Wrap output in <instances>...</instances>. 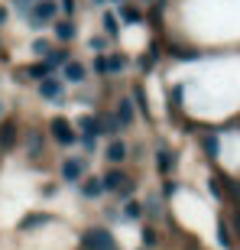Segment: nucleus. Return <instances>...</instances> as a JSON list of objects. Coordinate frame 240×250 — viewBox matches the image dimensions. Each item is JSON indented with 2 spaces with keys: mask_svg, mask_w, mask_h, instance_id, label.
Returning a JSON list of instances; mask_svg holds the SVG:
<instances>
[{
  "mask_svg": "<svg viewBox=\"0 0 240 250\" xmlns=\"http://www.w3.org/2000/svg\"><path fill=\"white\" fill-rule=\"evenodd\" d=\"M81 247L84 250H120L117 237L111 234V228H88L81 234Z\"/></svg>",
  "mask_w": 240,
  "mask_h": 250,
  "instance_id": "nucleus-1",
  "label": "nucleus"
},
{
  "mask_svg": "<svg viewBox=\"0 0 240 250\" xmlns=\"http://www.w3.org/2000/svg\"><path fill=\"white\" fill-rule=\"evenodd\" d=\"M101 179H104V192H117L120 198H130V192H133V179L123 172V166H111Z\"/></svg>",
  "mask_w": 240,
  "mask_h": 250,
  "instance_id": "nucleus-2",
  "label": "nucleus"
},
{
  "mask_svg": "<svg viewBox=\"0 0 240 250\" xmlns=\"http://www.w3.org/2000/svg\"><path fill=\"white\" fill-rule=\"evenodd\" d=\"M52 20H59V3L56 0H36L33 10L26 13V23L33 29H42L46 23H52Z\"/></svg>",
  "mask_w": 240,
  "mask_h": 250,
  "instance_id": "nucleus-3",
  "label": "nucleus"
},
{
  "mask_svg": "<svg viewBox=\"0 0 240 250\" xmlns=\"http://www.w3.org/2000/svg\"><path fill=\"white\" fill-rule=\"evenodd\" d=\"M49 133H52V140H56L59 146H75V143H78V130L72 127L68 117H52Z\"/></svg>",
  "mask_w": 240,
  "mask_h": 250,
  "instance_id": "nucleus-4",
  "label": "nucleus"
},
{
  "mask_svg": "<svg viewBox=\"0 0 240 250\" xmlns=\"http://www.w3.org/2000/svg\"><path fill=\"white\" fill-rule=\"evenodd\" d=\"M62 179L65 182H72V186H78L84 176H88V159L84 156H68V159H62Z\"/></svg>",
  "mask_w": 240,
  "mask_h": 250,
  "instance_id": "nucleus-5",
  "label": "nucleus"
},
{
  "mask_svg": "<svg viewBox=\"0 0 240 250\" xmlns=\"http://www.w3.org/2000/svg\"><path fill=\"white\" fill-rule=\"evenodd\" d=\"M65 88H68V84L62 82V75H46V78L39 82V98H42V101H62Z\"/></svg>",
  "mask_w": 240,
  "mask_h": 250,
  "instance_id": "nucleus-6",
  "label": "nucleus"
},
{
  "mask_svg": "<svg viewBox=\"0 0 240 250\" xmlns=\"http://www.w3.org/2000/svg\"><path fill=\"white\" fill-rule=\"evenodd\" d=\"M123 68H127V59L120 56V52H111V56L101 52V56L94 59V72L98 75H120Z\"/></svg>",
  "mask_w": 240,
  "mask_h": 250,
  "instance_id": "nucleus-7",
  "label": "nucleus"
},
{
  "mask_svg": "<svg viewBox=\"0 0 240 250\" xmlns=\"http://www.w3.org/2000/svg\"><path fill=\"white\" fill-rule=\"evenodd\" d=\"M46 224H52V214H49V211H29V214H23V218L17 221V231L20 234H29V231L46 228Z\"/></svg>",
  "mask_w": 240,
  "mask_h": 250,
  "instance_id": "nucleus-8",
  "label": "nucleus"
},
{
  "mask_svg": "<svg viewBox=\"0 0 240 250\" xmlns=\"http://www.w3.org/2000/svg\"><path fill=\"white\" fill-rule=\"evenodd\" d=\"M78 195H81L84 202L101 198V195H104V179H101V176H84L81 182H78Z\"/></svg>",
  "mask_w": 240,
  "mask_h": 250,
  "instance_id": "nucleus-9",
  "label": "nucleus"
},
{
  "mask_svg": "<svg viewBox=\"0 0 240 250\" xmlns=\"http://www.w3.org/2000/svg\"><path fill=\"white\" fill-rule=\"evenodd\" d=\"M84 78H88V68H84V62H78V59H68V62L62 65V82H65V84H81Z\"/></svg>",
  "mask_w": 240,
  "mask_h": 250,
  "instance_id": "nucleus-10",
  "label": "nucleus"
},
{
  "mask_svg": "<svg viewBox=\"0 0 240 250\" xmlns=\"http://www.w3.org/2000/svg\"><path fill=\"white\" fill-rule=\"evenodd\" d=\"M127 143H123V140L120 137H111L107 140V146H104V159H107V163H111V166H120V163H123V159H127Z\"/></svg>",
  "mask_w": 240,
  "mask_h": 250,
  "instance_id": "nucleus-11",
  "label": "nucleus"
},
{
  "mask_svg": "<svg viewBox=\"0 0 240 250\" xmlns=\"http://www.w3.org/2000/svg\"><path fill=\"white\" fill-rule=\"evenodd\" d=\"M17 140H20V124L13 121V117L0 121V149H13Z\"/></svg>",
  "mask_w": 240,
  "mask_h": 250,
  "instance_id": "nucleus-12",
  "label": "nucleus"
},
{
  "mask_svg": "<svg viewBox=\"0 0 240 250\" xmlns=\"http://www.w3.org/2000/svg\"><path fill=\"white\" fill-rule=\"evenodd\" d=\"M78 137H104L101 117H94V114H84V117H78Z\"/></svg>",
  "mask_w": 240,
  "mask_h": 250,
  "instance_id": "nucleus-13",
  "label": "nucleus"
},
{
  "mask_svg": "<svg viewBox=\"0 0 240 250\" xmlns=\"http://www.w3.org/2000/svg\"><path fill=\"white\" fill-rule=\"evenodd\" d=\"M23 146H26V156L29 159H39L42 156V149H46V137L39 133V130H29V133H23Z\"/></svg>",
  "mask_w": 240,
  "mask_h": 250,
  "instance_id": "nucleus-14",
  "label": "nucleus"
},
{
  "mask_svg": "<svg viewBox=\"0 0 240 250\" xmlns=\"http://www.w3.org/2000/svg\"><path fill=\"white\" fill-rule=\"evenodd\" d=\"M156 169L162 172V176H169V172L176 169V153H172L166 143H159V146H156Z\"/></svg>",
  "mask_w": 240,
  "mask_h": 250,
  "instance_id": "nucleus-15",
  "label": "nucleus"
},
{
  "mask_svg": "<svg viewBox=\"0 0 240 250\" xmlns=\"http://www.w3.org/2000/svg\"><path fill=\"white\" fill-rule=\"evenodd\" d=\"M68 59H72V56H68L65 49H56V46H52V49L46 52V56H42V65H46V72L52 75V72H59V68H62V65L68 62Z\"/></svg>",
  "mask_w": 240,
  "mask_h": 250,
  "instance_id": "nucleus-16",
  "label": "nucleus"
},
{
  "mask_svg": "<svg viewBox=\"0 0 240 250\" xmlns=\"http://www.w3.org/2000/svg\"><path fill=\"white\" fill-rule=\"evenodd\" d=\"M120 121V127H130V124L137 121V111H133V98H120V104H117V114H114Z\"/></svg>",
  "mask_w": 240,
  "mask_h": 250,
  "instance_id": "nucleus-17",
  "label": "nucleus"
},
{
  "mask_svg": "<svg viewBox=\"0 0 240 250\" xmlns=\"http://www.w3.org/2000/svg\"><path fill=\"white\" fill-rule=\"evenodd\" d=\"M143 202H137V198H133V202H123V211H120V221H130V224H137V221H143Z\"/></svg>",
  "mask_w": 240,
  "mask_h": 250,
  "instance_id": "nucleus-18",
  "label": "nucleus"
},
{
  "mask_svg": "<svg viewBox=\"0 0 240 250\" xmlns=\"http://www.w3.org/2000/svg\"><path fill=\"white\" fill-rule=\"evenodd\" d=\"M52 29H56V39H59V42L75 39V23H72V20H52Z\"/></svg>",
  "mask_w": 240,
  "mask_h": 250,
  "instance_id": "nucleus-19",
  "label": "nucleus"
},
{
  "mask_svg": "<svg viewBox=\"0 0 240 250\" xmlns=\"http://www.w3.org/2000/svg\"><path fill=\"white\" fill-rule=\"evenodd\" d=\"M123 23H143V10H140V3H123L117 13Z\"/></svg>",
  "mask_w": 240,
  "mask_h": 250,
  "instance_id": "nucleus-20",
  "label": "nucleus"
},
{
  "mask_svg": "<svg viewBox=\"0 0 240 250\" xmlns=\"http://www.w3.org/2000/svg\"><path fill=\"white\" fill-rule=\"evenodd\" d=\"M101 23H104V33H107V36H120V20H117V13H111V10H107V13L101 17Z\"/></svg>",
  "mask_w": 240,
  "mask_h": 250,
  "instance_id": "nucleus-21",
  "label": "nucleus"
},
{
  "mask_svg": "<svg viewBox=\"0 0 240 250\" xmlns=\"http://www.w3.org/2000/svg\"><path fill=\"white\" fill-rule=\"evenodd\" d=\"M218 241H221L224 250H234V237H231V228H227V221H218Z\"/></svg>",
  "mask_w": 240,
  "mask_h": 250,
  "instance_id": "nucleus-22",
  "label": "nucleus"
},
{
  "mask_svg": "<svg viewBox=\"0 0 240 250\" xmlns=\"http://www.w3.org/2000/svg\"><path fill=\"white\" fill-rule=\"evenodd\" d=\"M201 149L214 159V156H218V149H221V140L214 137V133H208V137H201Z\"/></svg>",
  "mask_w": 240,
  "mask_h": 250,
  "instance_id": "nucleus-23",
  "label": "nucleus"
},
{
  "mask_svg": "<svg viewBox=\"0 0 240 250\" xmlns=\"http://www.w3.org/2000/svg\"><path fill=\"white\" fill-rule=\"evenodd\" d=\"M46 65H42V62H39V65H29V68H26V78H39V82H42V78H46Z\"/></svg>",
  "mask_w": 240,
  "mask_h": 250,
  "instance_id": "nucleus-24",
  "label": "nucleus"
},
{
  "mask_svg": "<svg viewBox=\"0 0 240 250\" xmlns=\"http://www.w3.org/2000/svg\"><path fill=\"white\" fill-rule=\"evenodd\" d=\"M49 49H52V42H49V39H33V52H36V56H46Z\"/></svg>",
  "mask_w": 240,
  "mask_h": 250,
  "instance_id": "nucleus-25",
  "label": "nucleus"
},
{
  "mask_svg": "<svg viewBox=\"0 0 240 250\" xmlns=\"http://www.w3.org/2000/svg\"><path fill=\"white\" fill-rule=\"evenodd\" d=\"M156 237H159V234H156V228H143V244H146V247H156Z\"/></svg>",
  "mask_w": 240,
  "mask_h": 250,
  "instance_id": "nucleus-26",
  "label": "nucleus"
},
{
  "mask_svg": "<svg viewBox=\"0 0 240 250\" xmlns=\"http://www.w3.org/2000/svg\"><path fill=\"white\" fill-rule=\"evenodd\" d=\"M78 143H81L84 153H94L98 149V137H78Z\"/></svg>",
  "mask_w": 240,
  "mask_h": 250,
  "instance_id": "nucleus-27",
  "label": "nucleus"
},
{
  "mask_svg": "<svg viewBox=\"0 0 240 250\" xmlns=\"http://www.w3.org/2000/svg\"><path fill=\"white\" fill-rule=\"evenodd\" d=\"M33 3H36V0H13V7H17L20 13H23V17H26L29 10H33Z\"/></svg>",
  "mask_w": 240,
  "mask_h": 250,
  "instance_id": "nucleus-28",
  "label": "nucleus"
},
{
  "mask_svg": "<svg viewBox=\"0 0 240 250\" xmlns=\"http://www.w3.org/2000/svg\"><path fill=\"white\" fill-rule=\"evenodd\" d=\"M42 195H46V198H56V195H59V186H56V182H46V186H42Z\"/></svg>",
  "mask_w": 240,
  "mask_h": 250,
  "instance_id": "nucleus-29",
  "label": "nucleus"
},
{
  "mask_svg": "<svg viewBox=\"0 0 240 250\" xmlns=\"http://www.w3.org/2000/svg\"><path fill=\"white\" fill-rule=\"evenodd\" d=\"M75 3H78V0H62V3H59V10H62V13H68V17H72V13H75Z\"/></svg>",
  "mask_w": 240,
  "mask_h": 250,
  "instance_id": "nucleus-30",
  "label": "nucleus"
},
{
  "mask_svg": "<svg viewBox=\"0 0 240 250\" xmlns=\"http://www.w3.org/2000/svg\"><path fill=\"white\" fill-rule=\"evenodd\" d=\"M91 49H94V52H104V49H107V39H104V36L91 39Z\"/></svg>",
  "mask_w": 240,
  "mask_h": 250,
  "instance_id": "nucleus-31",
  "label": "nucleus"
},
{
  "mask_svg": "<svg viewBox=\"0 0 240 250\" xmlns=\"http://www.w3.org/2000/svg\"><path fill=\"white\" fill-rule=\"evenodd\" d=\"M162 195H166V198H169V195H176V182H166V186H162Z\"/></svg>",
  "mask_w": 240,
  "mask_h": 250,
  "instance_id": "nucleus-32",
  "label": "nucleus"
},
{
  "mask_svg": "<svg viewBox=\"0 0 240 250\" xmlns=\"http://www.w3.org/2000/svg\"><path fill=\"white\" fill-rule=\"evenodd\" d=\"M7 17H10V10H7V7H0V26L7 23Z\"/></svg>",
  "mask_w": 240,
  "mask_h": 250,
  "instance_id": "nucleus-33",
  "label": "nucleus"
},
{
  "mask_svg": "<svg viewBox=\"0 0 240 250\" xmlns=\"http://www.w3.org/2000/svg\"><path fill=\"white\" fill-rule=\"evenodd\" d=\"M91 3H98V7H101V3H107V0H91Z\"/></svg>",
  "mask_w": 240,
  "mask_h": 250,
  "instance_id": "nucleus-34",
  "label": "nucleus"
},
{
  "mask_svg": "<svg viewBox=\"0 0 240 250\" xmlns=\"http://www.w3.org/2000/svg\"><path fill=\"white\" fill-rule=\"evenodd\" d=\"M0 117H3V104H0Z\"/></svg>",
  "mask_w": 240,
  "mask_h": 250,
  "instance_id": "nucleus-35",
  "label": "nucleus"
},
{
  "mask_svg": "<svg viewBox=\"0 0 240 250\" xmlns=\"http://www.w3.org/2000/svg\"><path fill=\"white\" fill-rule=\"evenodd\" d=\"M0 62H3V49H0Z\"/></svg>",
  "mask_w": 240,
  "mask_h": 250,
  "instance_id": "nucleus-36",
  "label": "nucleus"
},
{
  "mask_svg": "<svg viewBox=\"0 0 240 250\" xmlns=\"http://www.w3.org/2000/svg\"><path fill=\"white\" fill-rule=\"evenodd\" d=\"M111 3H120V0H111Z\"/></svg>",
  "mask_w": 240,
  "mask_h": 250,
  "instance_id": "nucleus-37",
  "label": "nucleus"
}]
</instances>
